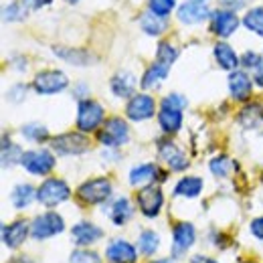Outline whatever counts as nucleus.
Wrapping results in <instances>:
<instances>
[{
    "label": "nucleus",
    "mask_w": 263,
    "mask_h": 263,
    "mask_svg": "<svg viewBox=\"0 0 263 263\" xmlns=\"http://www.w3.org/2000/svg\"><path fill=\"white\" fill-rule=\"evenodd\" d=\"M186 105V99L178 93H170L162 99L160 111H158V124L166 134H174L182 126V109Z\"/></svg>",
    "instance_id": "obj_1"
},
{
    "label": "nucleus",
    "mask_w": 263,
    "mask_h": 263,
    "mask_svg": "<svg viewBox=\"0 0 263 263\" xmlns=\"http://www.w3.org/2000/svg\"><path fill=\"white\" fill-rule=\"evenodd\" d=\"M130 140L128 124L122 118H111L105 122V126L99 132V142L107 148H118Z\"/></svg>",
    "instance_id": "obj_2"
},
{
    "label": "nucleus",
    "mask_w": 263,
    "mask_h": 263,
    "mask_svg": "<svg viewBox=\"0 0 263 263\" xmlns=\"http://www.w3.org/2000/svg\"><path fill=\"white\" fill-rule=\"evenodd\" d=\"M69 195H71V191H69V186H67L63 180L49 178V180H45L41 184V189L36 193V198L45 206H57L59 202H65L67 198H69Z\"/></svg>",
    "instance_id": "obj_3"
},
{
    "label": "nucleus",
    "mask_w": 263,
    "mask_h": 263,
    "mask_svg": "<svg viewBox=\"0 0 263 263\" xmlns=\"http://www.w3.org/2000/svg\"><path fill=\"white\" fill-rule=\"evenodd\" d=\"M103 122V107L98 101L83 99L77 109V128L81 132H93Z\"/></svg>",
    "instance_id": "obj_4"
},
{
    "label": "nucleus",
    "mask_w": 263,
    "mask_h": 263,
    "mask_svg": "<svg viewBox=\"0 0 263 263\" xmlns=\"http://www.w3.org/2000/svg\"><path fill=\"white\" fill-rule=\"evenodd\" d=\"M21 164L25 166L27 172H31L34 176H43L55 168V156L49 150H29L23 154Z\"/></svg>",
    "instance_id": "obj_5"
},
{
    "label": "nucleus",
    "mask_w": 263,
    "mask_h": 263,
    "mask_svg": "<svg viewBox=\"0 0 263 263\" xmlns=\"http://www.w3.org/2000/svg\"><path fill=\"white\" fill-rule=\"evenodd\" d=\"M69 83L67 75L63 71H43L34 77L33 87L36 89V93H43V96H53V93H59L63 91Z\"/></svg>",
    "instance_id": "obj_6"
},
{
    "label": "nucleus",
    "mask_w": 263,
    "mask_h": 263,
    "mask_svg": "<svg viewBox=\"0 0 263 263\" xmlns=\"http://www.w3.org/2000/svg\"><path fill=\"white\" fill-rule=\"evenodd\" d=\"M111 195V182L107 178H93V180H87L85 184L79 186L77 191V197L81 198L83 202L87 204H98L107 200Z\"/></svg>",
    "instance_id": "obj_7"
},
{
    "label": "nucleus",
    "mask_w": 263,
    "mask_h": 263,
    "mask_svg": "<svg viewBox=\"0 0 263 263\" xmlns=\"http://www.w3.org/2000/svg\"><path fill=\"white\" fill-rule=\"evenodd\" d=\"M63 229H65L63 217L57 215V213L39 215L33 221V237L36 241H43V239H49V237H53V235H59Z\"/></svg>",
    "instance_id": "obj_8"
},
{
    "label": "nucleus",
    "mask_w": 263,
    "mask_h": 263,
    "mask_svg": "<svg viewBox=\"0 0 263 263\" xmlns=\"http://www.w3.org/2000/svg\"><path fill=\"white\" fill-rule=\"evenodd\" d=\"M53 150L59 152L61 156H71V154H83L87 148H89V140L83 136V134H63V136H57L53 138L51 142Z\"/></svg>",
    "instance_id": "obj_9"
},
{
    "label": "nucleus",
    "mask_w": 263,
    "mask_h": 263,
    "mask_svg": "<svg viewBox=\"0 0 263 263\" xmlns=\"http://www.w3.org/2000/svg\"><path fill=\"white\" fill-rule=\"evenodd\" d=\"M162 202H164V197H162V191L158 186H144L140 193H138V204H140V211L146 215V217H156L162 209Z\"/></svg>",
    "instance_id": "obj_10"
},
{
    "label": "nucleus",
    "mask_w": 263,
    "mask_h": 263,
    "mask_svg": "<svg viewBox=\"0 0 263 263\" xmlns=\"http://www.w3.org/2000/svg\"><path fill=\"white\" fill-rule=\"evenodd\" d=\"M156 114V103L154 99L146 93H138L130 99L128 107H126V116L134 120V122H142V120H148Z\"/></svg>",
    "instance_id": "obj_11"
},
{
    "label": "nucleus",
    "mask_w": 263,
    "mask_h": 263,
    "mask_svg": "<svg viewBox=\"0 0 263 263\" xmlns=\"http://www.w3.org/2000/svg\"><path fill=\"white\" fill-rule=\"evenodd\" d=\"M195 227L191 223H178L172 231V255L180 257L195 243Z\"/></svg>",
    "instance_id": "obj_12"
},
{
    "label": "nucleus",
    "mask_w": 263,
    "mask_h": 263,
    "mask_svg": "<svg viewBox=\"0 0 263 263\" xmlns=\"http://www.w3.org/2000/svg\"><path fill=\"white\" fill-rule=\"evenodd\" d=\"M211 10L209 6L204 4V0H191V2H184L180 8H178V18L180 23L184 25H198V23H204L209 18Z\"/></svg>",
    "instance_id": "obj_13"
},
{
    "label": "nucleus",
    "mask_w": 263,
    "mask_h": 263,
    "mask_svg": "<svg viewBox=\"0 0 263 263\" xmlns=\"http://www.w3.org/2000/svg\"><path fill=\"white\" fill-rule=\"evenodd\" d=\"M237 27H239V18H237V14L233 10H217L213 14L211 29H213V33L219 34L221 39L231 36V34L237 31Z\"/></svg>",
    "instance_id": "obj_14"
},
{
    "label": "nucleus",
    "mask_w": 263,
    "mask_h": 263,
    "mask_svg": "<svg viewBox=\"0 0 263 263\" xmlns=\"http://www.w3.org/2000/svg\"><path fill=\"white\" fill-rule=\"evenodd\" d=\"M158 152H160V158H162L172 170H184V168L189 166L186 154H184L176 144H172V142H168V140H162V142H160Z\"/></svg>",
    "instance_id": "obj_15"
},
{
    "label": "nucleus",
    "mask_w": 263,
    "mask_h": 263,
    "mask_svg": "<svg viewBox=\"0 0 263 263\" xmlns=\"http://www.w3.org/2000/svg\"><path fill=\"white\" fill-rule=\"evenodd\" d=\"M107 259L111 263H134L136 261V249L132 247L128 241L124 239H116L107 245L105 249Z\"/></svg>",
    "instance_id": "obj_16"
},
{
    "label": "nucleus",
    "mask_w": 263,
    "mask_h": 263,
    "mask_svg": "<svg viewBox=\"0 0 263 263\" xmlns=\"http://www.w3.org/2000/svg\"><path fill=\"white\" fill-rule=\"evenodd\" d=\"M29 235V223L27 221H14L10 225H6L2 229V239H4V245H8L10 249H16L25 243Z\"/></svg>",
    "instance_id": "obj_17"
},
{
    "label": "nucleus",
    "mask_w": 263,
    "mask_h": 263,
    "mask_svg": "<svg viewBox=\"0 0 263 263\" xmlns=\"http://www.w3.org/2000/svg\"><path fill=\"white\" fill-rule=\"evenodd\" d=\"M71 235H73V241L77 243V245H81V247H85V245H91V243H96L98 239H101V229L96 227L93 223H87V221H81V223H77L73 229H71Z\"/></svg>",
    "instance_id": "obj_18"
},
{
    "label": "nucleus",
    "mask_w": 263,
    "mask_h": 263,
    "mask_svg": "<svg viewBox=\"0 0 263 263\" xmlns=\"http://www.w3.org/2000/svg\"><path fill=\"white\" fill-rule=\"evenodd\" d=\"M251 79L247 73L243 71H235L231 73L229 77V89H231V96L237 99V101H245V99L251 96Z\"/></svg>",
    "instance_id": "obj_19"
},
{
    "label": "nucleus",
    "mask_w": 263,
    "mask_h": 263,
    "mask_svg": "<svg viewBox=\"0 0 263 263\" xmlns=\"http://www.w3.org/2000/svg\"><path fill=\"white\" fill-rule=\"evenodd\" d=\"M168 69H170L168 63L160 61V59H156V61L150 65V69L144 73L142 87H144V89H154V87H158V85L164 81L166 75H168Z\"/></svg>",
    "instance_id": "obj_20"
},
{
    "label": "nucleus",
    "mask_w": 263,
    "mask_h": 263,
    "mask_svg": "<svg viewBox=\"0 0 263 263\" xmlns=\"http://www.w3.org/2000/svg\"><path fill=\"white\" fill-rule=\"evenodd\" d=\"M158 176V168L154 164H140L134 166L130 172V182L134 186H150Z\"/></svg>",
    "instance_id": "obj_21"
},
{
    "label": "nucleus",
    "mask_w": 263,
    "mask_h": 263,
    "mask_svg": "<svg viewBox=\"0 0 263 263\" xmlns=\"http://www.w3.org/2000/svg\"><path fill=\"white\" fill-rule=\"evenodd\" d=\"M134 89H136V77L128 71H122L111 79V91L118 98H130Z\"/></svg>",
    "instance_id": "obj_22"
},
{
    "label": "nucleus",
    "mask_w": 263,
    "mask_h": 263,
    "mask_svg": "<svg viewBox=\"0 0 263 263\" xmlns=\"http://www.w3.org/2000/svg\"><path fill=\"white\" fill-rule=\"evenodd\" d=\"M239 122L243 128H249V130H255V128H261L263 126V107L253 103V105H247L241 114H239Z\"/></svg>",
    "instance_id": "obj_23"
},
{
    "label": "nucleus",
    "mask_w": 263,
    "mask_h": 263,
    "mask_svg": "<svg viewBox=\"0 0 263 263\" xmlns=\"http://www.w3.org/2000/svg\"><path fill=\"white\" fill-rule=\"evenodd\" d=\"M140 27H142L144 33L152 34V36H158V34L164 33L168 25H166L164 16H158L154 12H146V14L140 16Z\"/></svg>",
    "instance_id": "obj_24"
},
{
    "label": "nucleus",
    "mask_w": 263,
    "mask_h": 263,
    "mask_svg": "<svg viewBox=\"0 0 263 263\" xmlns=\"http://www.w3.org/2000/svg\"><path fill=\"white\" fill-rule=\"evenodd\" d=\"M215 59H217L219 65L223 67V69H227V71H233V69H237V65H239V59H237L235 51L231 49L227 43L215 45Z\"/></svg>",
    "instance_id": "obj_25"
},
{
    "label": "nucleus",
    "mask_w": 263,
    "mask_h": 263,
    "mask_svg": "<svg viewBox=\"0 0 263 263\" xmlns=\"http://www.w3.org/2000/svg\"><path fill=\"white\" fill-rule=\"evenodd\" d=\"M200 191H202V180L197 178V176H186V178H182V180L176 184L174 195H176V197L195 198L200 195Z\"/></svg>",
    "instance_id": "obj_26"
},
{
    "label": "nucleus",
    "mask_w": 263,
    "mask_h": 263,
    "mask_svg": "<svg viewBox=\"0 0 263 263\" xmlns=\"http://www.w3.org/2000/svg\"><path fill=\"white\" fill-rule=\"evenodd\" d=\"M55 55L61 57L63 61L71 65H87L91 61V55H87L85 51L79 49H63V47H55Z\"/></svg>",
    "instance_id": "obj_27"
},
{
    "label": "nucleus",
    "mask_w": 263,
    "mask_h": 263,
    "mask_svg": "<svg viewBox=\"0 0 263 263\" xmlns=\"http://www.w3.org/2000/svg\"><path fill=\"white\" fill-rule=\"evenodd\" d=\"M132 213H134V209H132L130 200H128V198H118V200L114 202V206H111L109 217H111V221H114L116 225H124V223L130 221Z\"/></svg>",
    "instance_id": "obj_28"
},
{
    "label": "nucleus",
    "mask_w": 263,
    "mask_h": 263,
    "mask_svg": "<svg viewBox=\"0 0 263 263\" xmlns=\"http://www.w3.org/2000/svg\"><path fill=\"white\" fill-rule=\"evenodd\" d=\"M33 198H34V189L31 184H18V186H14V191L10 195V200H12V204L16 209H27L33 202Z\"/></svg>",
    "instance_id": "obj_29"
},
{
    "label": "nucleus",
    "mask_w": 263,
    "mask_h": 263,
    "mask_svg": "<svg viewBox=\"0 0 263 263\" xmlns=\"http://www.w3.org/2000/svg\"><path fill=\"white\" fill-rule=\"evenodd\" d=\"M23 154H25V152H21V148H18L16 144H12V142H8V140L4 138V142H2V166H4V168L21 162V160H23Z\"/></svg>",
    "instance_id": "obj_30"
},
{
    "label": "nucleus",
    "mask_w": 263,
    "mask_h": 263,
    "mask_svg": "<svg viewBox=\"0 0 263 263\" xmlns=\"http://www.w3.org/2000/svg\"><path fill=\"white\" fill-rule=\"evenodd\" d=\"M158 245H160V237H158L154 231H144V233L140 235L138 247H140V253H142V255H152V253H156Z\"/></svg>",
    "instance_id": "obj_31"
},
{
    "label": "nucleus",
    "mask_w": 263,
    "mask_h": 263,
    "mask_svg": "<svg viewBox=\"0 0 263 263\" xmlns=\"http://www.w3.org/2000/svg\"><path fill=\"white\" fill-rule=\"evenodd\" d=\"M243 25H245L249 31H253L255 34H261L263 36V8L261 6L247 10V14H245V18H243Z\"/></svg>",
    "instance_id": "obj_32"
},
{
    "label": "nucleus",
    "mask_w": 263,
    "mask_h": 263,
    "mask_svg": "<svg viewBox=\"0 0 263 263\" xmlns=\"http://www.w3.org/2000/svg\"><path fill=\"white\" fill-rule=\"evenodd\" d=\"M23 136L27 138V140H31V142H43V140H47V136H49V132L47 128L43 126V124H27V126H23Z\"/></svg>",
    "instance_id": "obj_33"
},
{
    "label": "nucleus",
    "mask_w": 263,
    "mask_h": 263,
    "mask_svg": "<svg viewBox=\"0 0 263 263\" xmlns=\"http://www.w3.org/2000/svg\"><path fill=\"white\" fill-rule=\"evenodd\" d=\"M27 16V10L25 6H21L18 2H12V4H6L4 10H2V18L6 23H16V21H23Z\"/></svg>",
    "instance_id": "obj_34"
},
{
    "label": "nucleus",
    "mask_w": 263,
    "mask_h": 263,
    "mask_svg": "<svg viewBox=\"0 0 263 263\" xmlns=\"http://www.w3.org/2000/svg\"><path fill=\"white\" fill-rule=\"evenodd\" d=\"M233 168V162H231L227 156H217L211 160V172L215 176H227Z\"/></svg>",
    "instance_id": "obj_35"
},
{
    "label": "nucleus",
    "mask_w": 263,
    "mask_h": 263,
    "mask_svg": "<svg viewBox=\"0 0 263 263\" xmlns=\"http://www.w3.org/2000/svg\"><path fill=\"white\" fill-rule=\"evenodd\" d=\"M176 55H178V51H176L170 43H160V45H158L156 59H160V61H164L168 65H172V63L176 61Z\"/></svg>",
    "instance_id": "obj_36"
},
{
    "label": "nucleus",
    "mask_w": 263,
    "mask_h": 263,
    "mask_svg": "<svg viewBox=\"0 0 263 263\" xmlns=\"http://www.w3.org/2000/svg\"><path fill=\"white\" fill-rule=\"evenodd\" d=\"M148 4H150V12H154L158 16H166L174 8L176 0H148Z\"/></svg>",
    "instance_id": "obj_37"
},
{
    "label": "nucleus",
    "mask_w": 263,
    "mask_h": 263,
    "mask_svg": "<svg viewBox=\"0 0 263 263\" xmlns=\"http://www.w3.org/2000/svg\"><path fill=\"white\" fill-rule=\"evenodd\" d=\"M71 263H99V257L96 253H87V251H75Z\"/></svg>",
    "instance_id": "obj_38"
},
{
    "label": "nucleus",
    "mask_w": 263,
    "mask_h": 263,
    "mask_svg": "<svg viewBox=\"0 0 263 263\" xmlns=\"http://www.w3.org/2000/svg\"><path fill=\"white\" fill-rule=\"evenodd\" d=\"M261 61H263L261 57H259L257 53H251V51H249V53H245V57L241 59V63L247 67V69H255Z\"/></svg>",
    "instance_id": "obj_39"
},
{
    "label": "nucleus",
    "mask_w": 263,
    "mask_h": 263,
    "mask_svg": "<svg viewBox=\"0 0 263 263\" xmlns=\"http://www.w3.org/2000/svg\"><path fill=\"white\" fill-rule=\"evenodd\" d=\"M251 233H253V237H257V239H261L263 241V217L259 219H255V221H251Z\"/></svg>",
    "instance_id": "obj_40"
},
{
    "label": "nucleus",
    "mask_w": 263,
    "mask_h": 263,
    "mask_svg": "<svg viewBox=\"0 0 263 263\" xmlns=\"http://www.w3.org/2000/svg\"><path fill=\"white\" fill-rule=\"evenodd\" d=\"M225 6H229V8H243V6H247L251 0H221Z\"/></svg>",
    "instance_id": "obj_41"
},
{
    "label": "nucleus",
    "mask_w": 263,
    "mask_h": 263,
    "mask_svg": "<svg viewBox=\"0 0 263 263\" xmlns=\"http://www.w3.org/2000/svg\"><path fill=\"white\" fill-rule=\"evenodd\" d=\"M53 0H23L25 6H31V8H41V6H47L51 4Z\"/></svg>",
    "instance_id": "obj_42"
},
{
    "label": "nucleus",
    "mask_w": 263,
    "mask_h": 263,
    "mask_svg": "<svg viewBox=\"0 0 263 263\" xmlns=\"http://www.w3.org/2000/svg\"><path fill=\"white\" fill-rule=\"evenodd\" d=\"M253 79H255V83H257V85H261L263 87V61L253 69Z\"/></svg>",
    "instance_id": "obj_43"
},
{
    "label": "nucleus",
    "mask_w": 263,
    "mask_h": 263,
    "mask_svg": "<svg viewBox=\"0 0 263 263\" xmlns=\"http://www.w3.org/2000/svg\"><path fill=\"white\" fill-rule=\"evenodd\" d=\"M191 263H217V261L211 259V257H204V255H197V257H193V261Z\"/></svg>",
    "instance_id": "obj_44"
},
{
    "label": "nucleus",
    "mask_w": 263,
    "mask_h": 263,
    "mask_svg": "<svg viewBox=\"0 0 263 263\" xmlns=\"http://www.w3.org/2000/svg\"><path fill=\"white\" fill-rule=\"evenodd\" d=\"M154 263H172V259H158V261H154Z\"/></svg>",
    "instance_id": "obj_45"
},
{
    "label": "nucleus",
    "mask_w": 263,
    "mask_h": 263,
    "mask_svg": "<svg viewBox=\"0 0 263 263\" xmlns=\"http://www.w3.org/2000/svg\"><path fill=\"white\" fill-rule=\"evenodd\" d=\"M67 2H71V4H75V2H77V0H67Z\"/></svg>",
    "instance_id": "obj_46"
},
{
    "label": "nucleus",
    "mask_w": 263,
    "mask_h": 263,
    "mask_svg": "<svg viewBox=\"0 0 263 263\" xmlns=\"http://www.w3.org/2000/svg\"><path fill=\"white\" fill-rule=\"evenodd\" d=\"M243 263H253V261H243Z\"/></svg>",
    "instance_id": "obj_47"
}]
</instances>
